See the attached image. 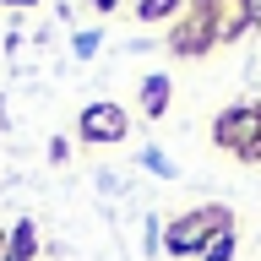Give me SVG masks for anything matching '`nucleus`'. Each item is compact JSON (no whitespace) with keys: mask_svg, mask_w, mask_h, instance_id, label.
Segmentation results:
<instances>
[{"mask_svg":"<svg viewBox=\"0 0 261 261\" xmlns=\"http://www.w3.org/2000/svg\"><path fill=\"white\" fill-rule=\"evenodd\" d=\"M120 125H125V120H120L109 103H103L98 114H87V136H120Z\"/></svg>","mask_w":261,"mask_h":261,"instance_id":"1","label":"nucleus"},{"mask_svg":"<svg viewBox=\"0 0 261 261\" xmlns=\"http://www.w3.org/2000/svg\"><path fill=\"white\" fill-rule=\"evenodd\" d=\"M207 223H212L207 212H201V218H185V223L174 228V250H191V245H196V234H201V228H207Z\"/></svg>","mask_w":261,"mask_h":261,"instance_id":"2","label":"nucleus"},{"mask_svg":"<svg viewBox=\"0 0 261 261\" xmlns=\"http://www.w3.org/2000/svg\"><path fill=\"white\" fill-rule=\"evenodd\" d=\"M142 11H147V16H158V11H169V0H147Z\"/></svg>","mask_w":261,"mask_h":261,"instance_id":"4","label":"nucleus"},{"mask_svg":"<svg viewBox=\"0 0 261 261\" xmlns=\"http://www.w3.org/2000/svg\"><path fill=\"white\" fill-rule=\"evenodd\" d=\"M103 6H109V0H103Z\"/></svg>","mask_w":261,"mask_h":261,"instance_id":"5","label":"nucleus"},{"mask_svg":"<svg viewBox=\"0 0 261 261\" xmlns=\"http://www.w3.org/2000/svg\"><path fill=\"white\" fill-rule=\"evenodd\" d=\"M207 261H228V240H218V245H207Z\"/></svg>","mask_w":261,"mask_h":261,"instance_id":"3","label":"nucleus"}]
</instances>
